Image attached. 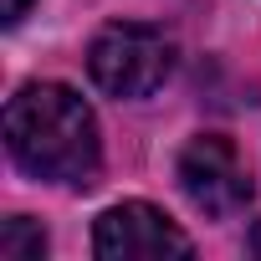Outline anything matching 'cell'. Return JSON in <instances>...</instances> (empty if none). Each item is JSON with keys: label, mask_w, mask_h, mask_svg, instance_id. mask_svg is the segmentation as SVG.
Listing matches in <instances>:
<instances>
[{"label": "cell", "mask_w": 261, "mask_h": 261, "mask_svg": "<svg viewBox=\"0 0 261 261\" xmlns=\"http://www.w3.org/2000/svg\"><path fill=\"white\" fill-rule=\"evenodd\" d=\"M251 251L261 256V220H256V230H251Z\"/></svg>", "instance_id": "cell-7"}, {"label": "cell", "mask_w": 261, "mask_h": 261, "mask_svg": "<svg viewBox=\"0 0 261 261\" xmlns=\"http://www.w3.org/2000/svg\"><path fill=\"white\" fill-rule=\"evenodd\" d=\"M92 251L102 261H164V256H195L190 236L154 205L144 200H128L113 205L108 215H97L92 230Z\"/></svg>", "instance_id": "cell-4"}, {"label": "cell", "mask_w": 261, "mask_h": 261, "mask_svg": "<svg viewBox=\"0 0 261 261\" xmlns=\"http://www.w3.org/2000/svg\"><path fill=\"white\" fill-rule=\"evenodd\" d=\"M6 149L11 159L51 185H97L102 144L92 108L62 82H31L6 108Z\"/></svg>", "instance_id": "cell-1"}, {"label": "cell", "mask_w": 261, "mask_h": 261, "mask_svg": "<svg viewBox=\"0 0 261 261\" xmlns=\"http://www.w3.org/2000/svg\"><path fill=\"white\" fill-rule=\"evenodd\" d=\"M41 251H46V236L26 215H11L6 225H0V256L6 261H41Z\"/></svg>", "instance_id": "cell-5"}, {"label": "cell", "mask_w": 261, "mask_h": 261, "mask_svg": "<svg viewBox=\"0 0 261 261\" xmlns=\"http://www.w3.org/2000/svg\"><path fill=\"white\" fill-rule=\"evenodd\" d=\"M87 72L113 97H149L174 72V36L149 21H113L92 36Z\"/></svg>", "instance_id": "cell-2"}, {"label": "cell", "mask_w": 261, "mask_h": 261, "mask_svg": "<svg viewBox=\"0 0 261 261\" xmlns=\"http://www.w3.org/2000/svg\"><path fill=\"white\" fill-rule=\"evenodd\" d=\"M26 11H31V0H6V26H16Z\"/></svg>", "instance_id": "cell-6"}, {"label": "cell", "mask_w": 261, "mask_h": 261, "mask_svg": "<svg viewBox=\"0 0 261 261\" xmlns=\"http://www.w3.org/2000/svg\"><path fill=\"white\" fill-rule=\"evenodd\" d=\"M179 190L200 215L230 220V215H241L251 205V169H246V159H241V149L230 139L200 134L179 154Z\"/></svg>", "instance_id": "cell-3"}]
</instances>
